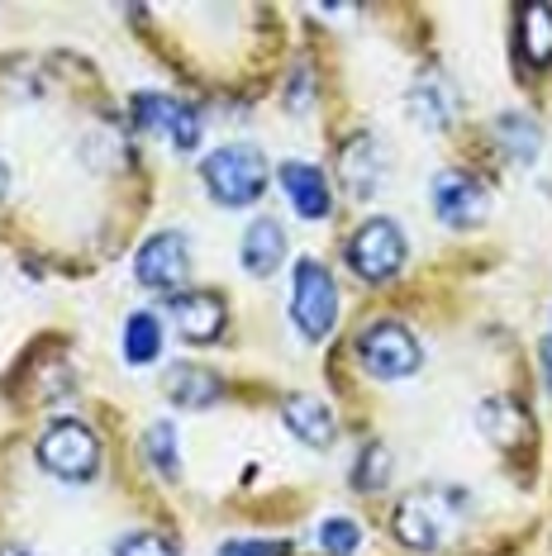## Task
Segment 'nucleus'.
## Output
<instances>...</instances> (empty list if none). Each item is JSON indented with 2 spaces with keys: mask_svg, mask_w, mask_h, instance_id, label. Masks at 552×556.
<instances>
[{
  "mask_svg": "<svg viewBox=\"0 0 552 556\" xmlns=\"http://www.w3.org/2000/svg\"><path fill=\"white\" fill-rule=\"evenodd\" d=\"M200 176H205V191L215 195L219 205L243 210V205H253V200L267 195L272 167L253 143H224L200 162Z\"/></svg>",
  "mask_w": 552,
  "mask_h": 556,
  "instance_id": "f257e3e1",
  "label": "nucleus"
},
{
  "mask_svg": "<svg viewBox=\"0 0 552 556\" xmlns=\"http://www.w3.org/2000/svg\"><path fill=\"white\" fill-rule=\"evenodd\" d=\"M462 509H467V495H462L457 485H434V490L424 485V490H414V495H405L396 504L391 528H396V538L405 542V547L434 552Z\"/></svg>",
  "mask_w": 552,
  "mask_h": 556,
  "instance_id": "f03ea898",
  "label": "nucleus"
},
{
  "mask_svg": "<svg viewBox=\"0 0 552 556\" xmlns=\"http://www.w3.org/2000/svg\"><path fill=\"white\" fill-rule=\"evenodd\" d=\"M39 466L48 476L81 485V480H91L100 471V438L77 419L48 424L43 438H39Z\"/></svg>",
  "mask_w": 552,
  "mask_h": 556,
  "instance_id": "7ed1b4c3",
  "label": "nucleus"
},
{
  "mask_svg": "<svg viewBox=\"0 0 552 556\" xmlns=\"http://www.w3.org/2000/svg\"><path fill=\"white\" fill-rule=\"evenodd\" d=\"M357 357H362V366H367V376H376V381H405V376L419 371L424 352H419V343H414V333L405 324L381 319V324L362 328Z\"/></svg>",
  "mask_w": 552,
  "mask_h": 556,
  "instance_id": "20e7f679",
  "label": "nucleus"
},
{
  "mask_svg": "<svg viewBox=\"0 0 552 556\" xmlns=\"http://www.w3.org/2000/svg\"><path fill=\"white\" fill-rule=\"evenodd\" d=\"M291 319L305 338H324L338 319V286L324 271V262L300 257L296 262V290H291Z\"/></svg>",
  "mask_w": 552,
  "mask_h": 556,
  "instance_id": "39448f33",
  "label": "nucleus"
},
{
  "mask_svg": "<svg viewBox=\"0 0 552 556\" xmlns=\"http://www.w3.org/2000/svg\"><path fill=\"white\" fill-rule=\"evenodd\" d=\"M405 233H400L396 219H367L348 243V267H353L362 281H391V276L405 267Z\"/></svg>",
  "mask_w": 552,
  "mask_h": 556,
  "instance_id": "423d86ee",
  "label": "nucleus"
},
{
  "mask_svg": "<svg viewBox=\"0 0 552 556\" xmlns=\"http://www.w3.org/2000/svg\"><path fill=\"white\" fill-rule=\"evenodd\" d=\"M429 205L434 214L448 224V229H472V224H481L486 214H491V200H486V186L476 181V176L448 167L434 176L429 186Z\"/></svg>",
  "mask_w": 552,
  "mask_h": 556,
  "instance_id": "0eeeda50",
  "label": "nucleus"
},
{
  "mask_svg": "<svg viewBox=\"0 0 552 556\" xmlns=\"http://www.w3.org/2000/svg\"><path fill=\"white\" fill-rule=\"evenodd\" d=\"M134 119H138V129L162 134L177 153H196L200 148V115L191 105H181V100L162 96V91L134 96Z\"/></svg>",
  "mask_w": 552,
  "mask_h": 556,
  "instance_id": "6e6552de",
  "label": "nucleus"
},
{
  "mask_svg": "<svg viewBox=\"0 0 552 556\" xmlns=\"http://www.w3.org/2000/svg\"><path fill=\"white\" fill-rule=\"evenodd\" d=\"M134 271L148 290H181L186 276H191V243L177 229L153 233L134 257Z\"/></svg>",
  "mask_w": 552,
  "mask_h": 556,
  "instance_id": "1a4fd4ad",
  "label": "nucleus"
},
{
  "mask_svg": "<svg viewBox=\"0 0 552 556\" xmlns=\"http://www.w3.org/2000/svg\"><path fill=\"white\" fill-rule=\"evenodd\" d=\"M276 181H281L286 200L296 205L300 219H324V214L334 210V195H329V181H324L319 167H310V162H281L276 167Z\"/></svg>",
  "mask_w": 552,
  "mask_h": 556,
  "instance_id": "9d476101",
  "label": "nucleus"
},
{
  "mask_svg": "<svg viewBox=\"0 0 552 556\" xmlns=\"http://www.w3.org/2000/svg\"><path fill=\"white\" fill-rule=\"evenodd\" d=\"M338 172H343V186L357 200H372L376 191H381V181H386V153H381V143H376L372 134L348 138L343 157H338Z\"/></svg>",
  "mask_w": 552,
  "mask_h": 556,
  "instance_id": "9b49d317",
  "label": "nucleus"
},
{
  "mask_svg": "<svg viewBox=\"0 0 552 556\" xmlns=\"http://www.w3.org/2000/svg\"><path fill=\"white\" fill-rule=\"evenodd\" d=\"M281 419L300 442H305V447H315V452L334 447V438H338V419H334V409L319 395H286L281 400Z\"/></svg>",
  "mask_w": 552,
  "mask_h": 556,
  "instance_id": "f8f14e48",
  "label": "nucleus"
},
{
  "mask_svg": "<svg viewBox=\"0 0 552 556\" xmlns=\"http://www.w3.org/2000/svg\"><path fill=\"white\" fill-rule=\"evenodd\" d=\"M405 105H410V119L419 124V129H448L453 124V110H457V96H453V86H448L438 72H429V77H419L410 86V96H405Z\"/></svg>",
  "mask_w": 552,
  "mask_h": 556,
  "instance_id": "ddd939ff",
  "label": "nucleus"
},
{
  "mask_svg": "<svg viewBox=\"0 0 552 556\" xmlns=\"http://www.w3.org/2000/svg\"><path fill=\"white\" fill-rule=\"evenodd\" d=\"M172 324H177L181 343H215L224 333V305L215 295H177L172 300Z\"/></svg>",
  "mask_w": 552,
  "mask_h": 556,
  "instance_id": "4468645a",
  "label": "nucleus"
},
{
  "mask_svg": "<svg viewBox=\"0 0 552 556\" xmlns=\"http://www.w3.org/2000/svg\"><path fill=\"white\" fill-rule=\"evenodd\" d=\"M162 395L177 404V409H210V404L219 400V376L200 371L191 362H177V366H167V376H162Z\"/></svg>",
  "mask_w": 552,
  "mask_h": 556,
  "instance_id": "2eb2a0df",
  "label": "nucleus"
},
{
  "mask_svg": "<svg viewBox=\"0 0 552 556\" xmlns=\"http://www.w3.org/2000/svg\"><path fill=\"white\" fill-rule=\"evenodd\" d=\"M281 257H286V229L276 219H253L248 224V233H243V267L248 276H272L276 267H281Z\"/></svg>",
  "mask_w": 552,
  "mask_h": 556,
  "instance_id": "dca6fc26",
  "label": "nucleus"
},
{
  "mask_svg": "<svg viewBox=\"0 0 552 556\" xmlns=\"http://www.w3.org/2000/svg\"><path fill=\"white\" fill-rule=\"evenodd\" d=\"M519 58L529 67H548L552 62V10L529 0L519 5Z\"/></svg>",
  "mask_w": 552,
  "mask_h": 556,
  "instance_id": "f3484780",
  "label": "nucleus"
},
{
  "mask_svg": "<svg viewBox=\"0 0 552 556\" xmlns=\"http://www.w3.org/2000/svg\"><path fill=\"white\" fill-rule=\"evenodd\" d=\"M158 352H162V324H158V314H148V309L129 314V319H124V362L148 366V362H158Z\"/></svg>",
  "mask_w": 552,
  "mask_h": 556,
  "instance_id": "a211bd4d",
  "label": "nucleus"
},
{
  "mask_svg": "<svg viewBox=\"0 0 552 556\" xmlns=\"http://www.w3.org/2000/svg\"><path fill=\"white\" fill-rule=\"evenodd\" d=\"M495 138L510 148L514 162H534L538 148H543V129H538L529 115H519V110H505V115L495 119Z\"/></svg>",
  "mask_w": 552,
  "mask_h": 556,
  "instance_id": "6ab92c4d",
  "label": "nucleus"
},
{
  "mask_svg": "<svg viewBox=\"0 0 552 556\" xmlns=\"http://www.w3.org/2000/svg\"><path fill=\"white\" fill-rule=\"evenodd\" d=\"M476 424H481V433L491 442H500V447H510V442L524 433V414H519V404L514 400H481Z\"/></svg>",
  "mask_w": 552,
  "mask_h": 556,
  "instance_id": "aec40b11",
  "label": "nucleus"
},
{
  "mask_svg": "<svg viewBox=\"0 0 552 556\" xmlns=\"http://www.w3.org/2000/svg\"><path fill=\"white\" fill-rule=\"evenodd\" d=\"M143 452H148V466H153L158 476H167V480H177V476H181V462H177V428H172V419L148 424Z\"/></svg>",
  "mask_w": 552,
  "mask_h": 556,
  "instance_id": "412c9836",
  "label": "nucleus"
},
{
  "mask_svg": "<svg viewBox=\"0 0 552 556\" xmlns=\"http://www.w3.org/2000/svg\"><path fill=\"white\" fill-rule=\"evenodd\" d=\"M353 485L367 490V495H376V490L391 485V452H386L381 442H367V447H362V457L353 466Z\"/></svg>",
  "mask_w": 552,
  "mask_h": 556,
  "instance_id": "4be33fe9",
  "label": "nucleus"
},
{
  "mask_svg": "<svg viewBox=\"0 0 552 556\" xmlns=\"http://www.w3.org/2000/svg\"><path fill=\"white\" fill-rule=\"evenodd\" d=\"M319 547L329 552V556H353V552L362 547V528H357V518H343V514L324 518V523H319Z\"/></svg>",
  "mask_w": 552,
  "mask_h": 556,
  "instance_id": "5701e85b",
  "label": "nucleus"
},
{
  "mask_svg": "<svg viewBox=\"0 0 552 556\" xmlns=\"http://www.w3.org/2000/svg\"><path fill=\"white\" fill-rule=\"evenodd\" d=\"M115 556H177V542L162 533H129L115 542Z\"/></svg>",
  "mask_w": 552,
  "mask_h": 556,
  "instance_id": "b1692460",
  "label": "nucleus"
},
{
  "mask_svg": "<svg viewBox=\"0 0 552 556\" xmlns=\"http://www.w3.org/2000/svg\"><path fill=\"white\" fill-rule=\"evenodd\" d=\"M286 552H291L286 542H253V538H238L219 547V556H286Z\"/></svg>",
  "mask_w": 552,
  "mask_h": 556,
  "instance_id": "393cba45",
  "label": "nucleus"
},
{
  "mask_svg": "<svg viewBox=\"0 0 552 556\" xmlns=\"http://www.w3.org/2000/svg\"><path fill=\"white\" fill-rule=\"evenodd\" d=\"M538 357H543V376H548V386H552V338H543V348H538Z\"/></svg>",
  "mask_w": 552,
  "mask_h": 556,
  "instance_id": "a878e982",
  "label": "nucleus"
},
{
  "mask_svg": "<svg viewBox=\"0 0 552 556\" xmlns=\"http://www.w3.org/2000/svg\"><path fill=\"white\" fill-rule=\"evenodd\" d=\"M5 191H10V167L0 162V200H5Z\"/></svg>",
  "mask_w": 552,
  "mask_h": 556,
  "instance_id": "bb28decb",
  "label": "nucleus"
},
{
  "mask_svg": "<svg viewBox=\"0 0 552 556\" xmlns=\"http://www.w3.org/2000/svg\"><path fill=\"white\" fill-rule=\"evenodd\" d=\"M0 556H29L24 547H0Z\"/></svg>",
  "mask_w": 552,
  "mask_h": 556,
  "instance_id": "cd10ccee",
  "label": "nucleus"
}]
</instances>
